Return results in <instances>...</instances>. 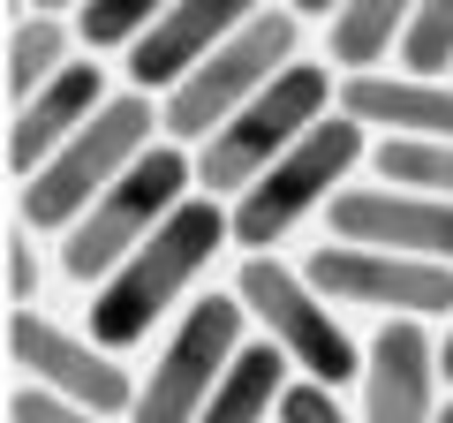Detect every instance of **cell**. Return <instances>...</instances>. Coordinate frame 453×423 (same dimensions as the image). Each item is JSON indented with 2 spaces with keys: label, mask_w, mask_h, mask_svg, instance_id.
<instances>
[{
  "label": "cell",
  "mask_w": 453,
  "mask_h": 423,
  "mask_svg": "<svg viewBox=\"0 0 453 423\" xmlns=\"http://www.w3.org/2000/svg\"><path fill=\"white\" fill-rule=\"evenodd\" d=\"M159 129H166V121H159V98L113 91L106 106L91 114V129L68 136L61 159H46V174H31V181L16 189V227H31V235H68L83 212L113 189V181L144 159L151 144H166Z\"/></svg>",
  "instance_id": "7a4b0ae2"
},
{
  "label": "cell",
  "mask_w": 453,
  "mask_h": 423,
  "mask_svg": "<svg viewBox=\"0 0 453 423\" xmlns=\"http://www.w3.org/2000/svg\"><path fill=\"white\" fill-rule=\"evenodd\" d=\"M234 295H242V310L265 326V341L280 348V356L295 363V371L310 378V386H348L356 378L363 386V348L348 341V318H340L333 303H325L318 288H310L303 265H280V258H242V273H234Z\"/></svg>",
  "instance_id": "ba28073f"
},
{
  "label": "cell",
  "mask_w": 453,
  "mask_h": 423,
  "mask_svg": "<svg viewBox=\"0 0 453 423\" xmlns=\"http://www.w3.org/2000/svg\"><path fill=\"white\" fill-rule=\"evenodd\" d=\"M340 114L363 129H393V136H423V144H453V83H416V76H356Z\"/></svg>",
  "instance_id": "9a60e30c"
},
{
  "label": "cell",
  "mask_w": 453,
  "mask_h": 423,
  "mask_svg": "<svg viewBox=\"0 0 453 423\" xmlns=\"http://www.w3.org/2000/svg\"><path fill=\"white\" fill-rule=\"evenodd\" d=\"M242 326H250V310H242V295H234V288L196 295V303L174 318V333H166L159 363L136 378L129 423H196V416L211 408V393L226 386L234 356L250 348Z\"/></svg>",
  "instance_id": "52a82bcc"
},
{
  "label": "cell",
  "mask_w": 453,
  "mask_h": 423,
  "mask_svg": "<svg viewBox=\"0 0 453 423\" xmlns=\"http://www.w3.org/2000/svg\"><path fill=\"white\" fill-rule=\"evenodd\" d=\"M196 196V159L181 144H151L144 159L129 166V174L113 181L106 196H98L91 212H83L76 227L61 235V280H76V288H106L121 265L136 258V250L151 242V235L174 219L181 204Z\"/></svg>",
  "instance_id": "3957f363"
},
{
  "label": "cell",
  "mask_w": 453,
  "mask_h": 423,
  "mask_svg": "<svg viewBox=\"0 0 453 423\" xmlns=\"http://www.w3.org/2000/svg\"><path fill=\"white\" fill-rule=\"evenodd\" d=\"M8 363L23 371V386H46L76 408H98V416H129L136 408V378L91 341V333L53 326L46 310H8Z\"/></svg>",
  "instance_id": "30bf717a"
},
{
  "label": "cell",
  "mask_w": 453,
  "mask_h": 423,
  "mask_svg": "<svg viewBox=\"0 0 453 423\" xmlns=\"http://www.w3.org/2000/svg\"><path fill=\"white\" fill-rule=\"evenodd\" d=\"M310 288L333 310H378V318H453V265H423V258H386V250H348L325 242L303 258Z\"/></svg>",
  "instance_id": "9c48e42d"
},
{
  "label": "cell",
  "mask_w": 453,
  "mask_h": 423,
  "mask_svg": "<svg viewBox=\"0 0 453 423\" xmlns=\"http://www.w3.org/2000/svg\"><path fill=\"white\" fill-rule=\"evenodd\" d=\"M106 98H113L106 91V68H98V61H68L31 106L8 114V181L23 189L31 174H46V159H61L68 136L91 129V114L106 106Z\"/></svg>",
  "instance_id": "5bb4252c"
},
{
  "label": "cell",
  "mask_w": 453,
  "mask_h": 423,
  "mask_svg": "<svg viewBox=\"0 0 453 423\" xmlns=\"http://www.w3.org/2000/svg\"><path fill=\"white\" fill-rule=\"evenodd\" d=\"M371 151H378V144L363 136V121H348V114L318 121V129H310L303 144H295L288 159H280L273 174L257 181V189L226 204L234 250H250V258H273V242H288L310 212H333V196L348 189V174H356Z\"/></svg>",
  "instance_id": "5b68a950"
},
{
  "label": "cell",
  "mask_w": 453,
  "mask_h": 423,
  "mask_svg": "<svg viewBox=\"0 0 453 423\" xmlns=\"http://www.w3.org/2000/svg\"><path fill=\"white\" fill-rule=\"evenodd\" d=\"M438 341L416 318L378 326V341L363 348V416L356 423H438Z\"/></svg>",
  "instance_id": "7c38bea8"
},
{
  "label": "cell",
  "mask_w": 453,
  "mask_h": 423,
  "mask_svg": "<svg viewBox=\"0 0 453 423\" xmlns=\"http://www.w3.org/2000/svg\"><path fill=\"white\" fill-rule=\"evenodd\" d=\"M68 46H76V16H53V8H16V16H8V53H0V61H8V76H0L8 83V114L31 106V98L68 68Z\"/></svg>",
  "instance_id": "2e32d148"
},
{
  "label": "cell",
  "mask_w": 453,
  "mask_h": 423,
  "mask_svg": "<svg viewBox=\"0 0 453 423\" xmlns=\"http://www.w3.org/2000/svg\"><path fill=\"white\" fill-rule=\"evenodd\" d=\"M295 46H303V23H295L288 8H257V16H250L242 31L226 38V46L211 53V61H204V68H196V76L159 106L166 144H211V136H219L234 114H242V106L265 91V83H280L295 61H303Z\"/></svg>",
  "instance_id": "8992f818"
},
{
  "label": "cell",
  "mask_w": 453,
  "mask_h": 423,
  "mask_svg": "<svg viewBox=\"0 0 453 423\" xmlns=\"http://www.w3.org/2000/svg\"><path fill=\"white\" fill-rule=\"evenodd\" d=\"M318 121H333V68L295 61L288 76L265 83L242 114L211 136V144H196V189H204V196H226V204L250 196L310 129H318Z\"/></svg>",
  "instance_id": "277c9868"
},
{
  "label": "cell",
  "mask_w": 453,
  "mask_h": 423,
  "mask_svg": "<svg viewBox=\"0 0 453 423\" xmlns=\"http://www.w3.org/2000/svg\"><path fill=\"white\" fill-rule=\"evenodd\" d=\"M250 16H257V8H242V0H181V8H166V16L151 23V38L129 53V91L174 98Z\"/></svg>",
  "instance_id": "4fadbf2b"
},
{
  "label": "cell",
  "mask_w": 453,
  "mask_h": 423,
  "mask_svg": "<svg viewBox=\"0 0 453 423\" xmlns=\"http://www.w3.org/2000/svg\"><path fill=\"white\" fill-rule=\"evenodd\" d=\"M438 423H453V401H446V408H438Z\"/></svg>",
  "instance_id": "484cf974"
},
{
  "label": "cell",
  "mask_w": 453,
  "mask_h": 423,
  "mask_svg": "<svg viewBox=\"0 0 453 423\" xmlns=\"http://www.w3.org/2000/svg\"><path fill=\"white\" fill-rule=\"evenodd\" d=\"M295 363L280 356L273 341H250L242 356H234V371H226V386L211 393V408L196 423H265V416H280V401H288V386H295Z\"/></svg>",
  "instance_id": "ac0fdd59"
},
{
  "label": "cell",
  "mask_w": 453,
  "mask_h": 423,
  "mask_svg": "<svg viewBox=\"0 0 453 423\" xmlns=\"http://www.w3.org/2000/svg\"><path fill=\"white\" fill-rule=\"evenodd\" d=\"M280 423H348V401H340L333 386H310V378H295L288 401H280Z\"/></svg>",
  "instance_id": "cb8c5ba5"
},
{
  "label": "cell",
  "mask_w": 453,
  "mask_h": 423,
  "mask_svg": "<svg viewBox=\"0 0 453 423\" xmlns=\"http://www.w3.org/2000/svg\"><path fill=\"white\" fill-rule=\"evenodd\" d=\"M438 371H446V386H453V318H446V333H438Z\"/></svg>",
  "instance_id": "d4e9b609"
},
{
  "label": "cell",
  "mask_w": 453,
  "mask_h": 423,
  "mask_svg": "<svg viewBox=\"0 0 453 423\" xmlns=\"http://www.w3.org/2000/svg\"><path fill=\"white\" fill-rule=\"evenodd\" d=\"M8 423H113V416L76 408V401H61V393H46V386H16L8 393Z\"/></svg>",
  "instance_id": "7402d4cb"
},
{
  "label": "cell",
  "mask_w": 453,
  "mask_h": 423,
  "mask_svg": "<svg viewBox=\"0 0 453 423\" xmlns=\"http://www.w3.org/2000/svg\"><path fill=\"white\" fill-rule=\"evenodd\" d=\"M226 242H234L226 204H219V196H189V204H181L174 219H166V227L91 295V326H83V333H91L106 356H121V348L151 341V326H159L166 310L196 288V273H204Z\"/></svg>",
  "instance_id": "6da1fadb"
},
{
  "label": "cell",
  "mask_w": 453,
  "mask_h": 423,
  "mask_svg": "<svg viewBox=\"0 0 453 423\" xmlns=\"http://www.w3.org/2000/svg\"><path fill=\"white\" fill-rule=\"evenodd\" d=\"M159 16H166L159 0H83L76 8V38L91 53H136Z\"/></svg>",
  "instance_id": "ffe728a7"
},
{
  "label": "cell",
  "mask_w": 453,
  "mask_h": 423,
  "mask_svg": "<svg viewBox=\"0 0 453 423\" xmlns=\"http://www.w3.org/2000/svg\"><path fill=\"white\" fill-rule=\"evenodd\" d=\"M8 310H31L38 303V280H46V265H38V235L31 227H8Z\"/></svg>",
  "instance_id": "603a6c76"
},
{
  "label": "cell",
  "mask_w": 453,
  "mask_h": 423,
  "mask_svg": "<svg viewBox=\"0 0 453 423\" xmlns=\"http://www.w3.org/2000/svg\"><path fill=\"white\" fill-rule=\"evenodd\" d=\"M378 181L386 189H408V196H438L453 204V144H423V136H386L371 151Z\"/></svg>",
  "instance_id": "d6986e66"
},
{
  "label": "cell",
  "mask_w": 453,
  "mask_h": 423,
  "mask_svg": "<svg viewBox=\"0 0 453 423\" xmlns=\"http://www.w3.org/2000/svg\"><path fill=\"white\" fill-rule=\"evenodd\" d=\"M401 38H408L401 0H348V8L325 23V53H333V68H348V83L386 76V61H401Z\"/></svg>",
  "instance_id": "e0dca14e"
},
{
  "label": "cell",
  "mask_w": 453,
  "mask_h": 423,
  "mask_svg": "<svg viewBox=\"0 0 453 423\" xmlns=\"http://www.w3.org/2000/svg\"><path fill=\"white\" fill-rule=\"evenodd\" d=\"M446 68H453V0H423V8H408V38H401L393 76L446 83Z\"/></svg>",
  "instance_id": "44dd1931"
},
{
  "label": "cell",
  "mask_w": 453,
  "mask_h": 423,
  "mask_svg": "<svg viewBox=\"0 0 453 423\" xmlns=\"http://www.w3.org/2000/svg\"><path fill=\"white\" fill-rule=\"evenodd\" d=\"M333 242L348 250H386V258H423V265H453V204L438 196H408V189H340L325 212Z\"/></svg>",
  "instance_id": "8fae6325"
}]
</instances>
